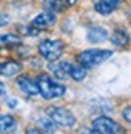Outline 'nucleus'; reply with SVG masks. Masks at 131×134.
I'll list each match as a JSON object with an SVG mask.
<instances>
[{
  "instance_id": "nucleus-1",
  "label": "nucleus",
  "mask_w": 131,
  "mask_h": 134,
  "mask_svg": "<svg viewBox=\"0 0 131 134\" xmlns=\"http://www.w3.org/2000/svg\"><path fill=\"white\" fill-rule=\"evenodd\" d=\"M36 84H37V89H39V95L45 100L60 99L67 94V86L57 82V79L50 78L49 74H39L36 78Z\"/></svg>"
},
{
  "instance_id": "nucleus-2",
  "label": "nucleus",
  "mask_w": 131,
  "mask_h": 134,
  "mask_svg": "<svg viewBox=\"0 0 131 134\" xmlns=\"http://www.w3.org/2000/svg\"><path fill=\"white\" fill-rule=\"evenodd\" d=\"M112 55H113V52L108 49H88L76 55V62L79 65H83L84 68L91 70V68H96V66L107 62Z\"/></svg>"
},
{
  "instance_id": "nucleus-3",
  "label": "nucleus",
  "mask_w": 131,
  "mask_h": 134,
  "mask_svg": "<svg viewBox=\"0 0 131 134\" xmlns=\"http://www.w3.org/2000/svg\"><path fill=\"white\" fill-rule=\"evenodd\" d=\"M65 50V44L60 39H44L37 45V52L47 62H55L58 60Z\"/></svg>"
},
{
  "instance_id": "nucleus-4",
  "label": "nucleus",
  "mask_w": 131,
  "mask_h": 134,
  "mask_svg": "<svg viewBox=\"0 0 131 134\" xmlns=\"http://www.w3.org/2000/svg\"><path fill=\"white\" fill-rule=\"evenodd\" d=\"M91 129L94 132H104V134H118L125 132V128L120 123H117L113 118L107 115H99L91 121Z\"/></svg>"
},
{
  "instance_id": "nucleus-5",
  "label": "nucleus",
  "mask_w": 131,
  "mask_h": 134,
  "mask_svg": "<svg viewBox=\"0 0 131 134\" xmlns=\"http://www.w3.org/2000/svg\"><path fill=\"white\" fill-rule=\"evenodd\" d=\"M47 115L58 124L60 128H73L76 124V116L73 115V111H70L65 107H52L47 108Z\"/></svg>"
},
{
  "instance_id": "nucleus-6",
  "label": "nucleus",
  "mask_w": 131,
  "mask_h": 134,
  "mask_svg": "<svg viewBox=\"0 0 131 134\" xmlns=\"http://www.w3.org/2000/svg\"><path fill=\"white\" fill-rule=\"evenodd\" d=\"M121 3H123V0H92V7H94L96 13L104 16L117 12L121 7Z\"/></svg>"
},
{
  "instance_id": "nucleus-7",
  "label": "nucleus",
  "mask_w": 131,
  "mask_h": 134,
  "mask_svg": "<svg viewBox=\"0 0 131 134\" xmlns=\"http://www.w3.org/2000/svg\"><path fill=\"white\" fill-rule=\"evenodd\" d=\"M71 65H73V63H70V62H60V60H55V62H50L49 70H50V73H52L57 79L65 81V79H68V78H70Z\"/></svg>"
},
{
  "instance_id": "nucleus-8",
  "label": "nucleus",
  "mask_w": 131,
  "mask_h": 134,
  "mask_svg": "<svg viewBox=\"0 0 131 134\" xmlns=\"http://www.w3.org/2000/svg\"><path fill=\"white\" fill-rule=\"evenodd\" d=\"M55 21H57V13L45 10V12L39 13L36 18H32L31 24H32L34 27H37V29H45V27L53 26V24H55Z\"/></svg>"
},
{
  "instance_id": "nucleus-9",
  "label": "nucleus",
  "mask_w": 131,
  "mask_h": 134,
  "mask_svg": "<svg viewBox=\"0 0 131 134\" xmlns=\"http://www.w3.org/2000/svg\"><path fill=\"white\" fill-rule=\"evenodd\" d=\"M16 84H18V87H20L26 95H29V97H34V95L39 94V89H37L36 81H32L28 74H21V76H18Z\"/></svg>"
},
{
  "instance_id": "nucleus-10",
  "label": "nucleus",
  "mask_w": 131,
  "mask_h": 134,
  "mask_svg": "<svg viewBox=\"0 0 131 134\" xmlns=\"http://www.w3.org/2000/svg\"><path fill=\"white\" fill-rule=\"evenodd\" d=\"M108 31L105 29L104 26H91L88 29V34H86V39L91 42V44H100V42H105L108 39Z\"/></svg>"
},
{
  "instance_id": "nucleus-11",
  "label": "nucleus",
  "mask_w": 131,
  "mask_h": 134,
  "mask_svg": "<svg viewBox=\"0 0 131 134\" xmlns=\"http://www.w3.org/2000/svg\"><path fill=\"white\" fill-rule=\"evenodd\" d=\"M110 42L113 44V47H117V49H125V47H128V44L131 42V37H129L126 29L118 27V29H113V32H112Z\"/></svg>"
},
{
  "instance_id": "nucleus-12",
  "label": "nucleus",
  "mask_w": 131,
  "mask_h": 134,
  "mask_svg": "<svg viewBox=\"0 0 131 134\" xmlns=\"http://www.w3.org/2000/svg\"><path fill=\"white\" fill-rule=\"evenodd\" d=\"M21 71V63L16 60H7L0 63V76H5V78H10L15 76Z\"/></svg>"
},
{
  "instance_id": "nucleus-13",
  "label": "nucleus",
  "mask_w": 131,
  "mask_h": 134,
  "mask_svg": "<svg viewBox=\"0 0 131 134\" xmlns=\"http://www.w3.org/2000/svg\"><path fill=\"white\" fill-rule=\"evenodd\" d=\"M21 44V37L18 34H0V49H12Z\"/></svg>"
},
{
  "instance_id": "nucleus-14",
  "label": "nucleus",
  "mask_w": 131,
  "mask_h": 134,
  "mask_svg": "<svg viewBox=\"0 0 131 134\" xmlns=\"http://www.w3.org/2000/svg\"><path fill=\"white\" fill-rule=\"evenodd\" d=\"M42 5L45 10L53 12V13H62L68 8V5L63 0H42Z\"/></svg>"
},
{
  "instance_id": "nucleus-15",
  "label": "nucleus",
  "mask_w": 131,
  "mask_h": 134,
  "mask_svg": "<svg viewBox=\"0 0 131 134\" xmlns=\"http://www.w3.org/2000/svg\"><path fill=\"white\" fill-rule=\"evenodd\" d=\"M86 76H88V68H84L83 65H79L76 62V65H71V70H70V78L73 81H76V82H81L86 79Z\"/></svg>"
},
{
  "instance_id": "nucleus-16",
  "label": "nucleus",
  "mask_w": 131,
  "mask_h": 134,
  "mask_svg": "<svg viewBox=\"0 0 131 134\" xmlns=\"http://www.w3.org/2000/svg\"><path fill=\"white\" fill-rule=\"evenodd\" d=\"M36 123L39 124V129H41V131H49V132H53V131H57V128H58V124L55 123V121L49 116V115H47V116H39Z\"/></svg>"
},
{
  "instance_id": "nucleus-17",
  "label": "nucleus",
  "mask_w": 131,
  "mask_h": 134,
  "mask_svg": "<svg viewBox=\"0 0 131 134\" xmlns=\"http://www.w3.org/2000/svg\"><path fill=\"white\" fill-rule=\"evenodd\" d=\"M16 126V121L12 115H0V132L12 131Z\"/></svg>"
},
{
  "instance_id": "nucleus-18",
  "label": "nucleus",
  "mask_w": 131,
  "mask_h": 134,
  "mask_svg": "<svg viewBox=\"0 0 131 134\" xmlns=\"http://www.w3.org/2000/svg\"><path fill=\"white\" fill-rule=\"evenodd\" d=\"M121 116H123L125 123L131 126V105H126V107L121 110Z\"/></svg>"
},
{
  "instance_id": "nucleus-19",
  "label": "nucleus",
  "mask_w": 131,
  "mask_h": 134,
  "mask_svg": "<svg viewBox=\"0 0 131 134\" xmlns=\"http://www.w3.org/2000/svg\"><path fill=\"white\" fill-rule=\"evenodd\" d=\"M8 21H10V18H8V15H5V13H2V12H0V27H2V26H5V24H8Z\"/></svg>"
},
{
  "instance_id": "nucleus-20",
  "label": "nucleus",
  "mask_w": 131,
  "mask_h": 134,
  "mask_svg": "<svg viewBox=\"0 0 131 134\" xmlns=\"http://www.w3.org/2000/svg\"><path fill=\"white\" fill-rule=\"evenodd\" d=\"M63 2H65V3H67L68 7H74V5H76V3H78V0H63Z\"/></svg>"
},
{
  "instance_id": "nucleus-21",
  "label": "nucleus",
  "mask_w": 131,
  "mask_h": 134,
  "mask_svg": "<svg viewBox=\"0 0 131 134\" xmlns=\"http://www.w3.org/2000/svg\"><path fill=\"white\" fill-rule=\"evenodd\" d=\"M5 94H7V87H5V84L0 82V97H2V95H5Z\"/></svg>"
},
{
  "instance_id": "nucleus-22",
  "label": "nucleus",
  "mask_w": 131,
  "mask_h": 134,
  "mask_svg": "<svg viewBox=\"0 0 131 134\" xmlns=\"http://www.w3.org/2000/svg\"><path fill=\"white\" fill-rule=\"evenodd\" d=\"M7 103H8V107H12V108H13V107H16V105H18V102H16V100H8Z\"/></svg>"
}]
</instances>
